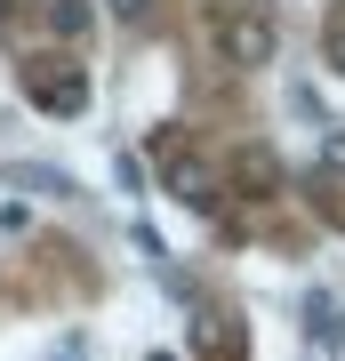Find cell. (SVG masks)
Instances as JSON below:
<instances>
[{
  "label": "cell",
  "mask_w": 345,
  "mask_h": 361,
  "mask_svg": "<svg viewBox=\"0 0 345 361\" xmlns=\"http://www.w3.org/2000/svg\"><path fill=\"white\" fill-rule=\"evenodd\" d=\"M217 49H225V65L257 73V65H273L282 32H273V16H265V8H225V16H217Z\"/></svg>",
  "instance_id": "1"
},
{
  "label": "cell",
  "mask_w": 345,
  "mask_h": 361,
  "mask_svg": "<svg viewBox=\"0 0 345 361\" xmlns=\"http://www.w3.org/2000/svg\"><path fill=\"white\" fill-rule=\"evenodd\" d=\"M49 16H56V32H64V40H80V32H89V0H56Z\"/></svg>",
  "instance_id": "6"
},
{
  "label": "cell",
  "mask_w": 345,
  "mask_h": 361,
  "mask_svg": "<svg viewBox=\"0 0 345 361\" xmlns=\"http://www.w3.org/2000/svg\"><path fill=\"white\" fill-rule=\"evenodd\" d=\"M321 161H329V169H345V129H329V137H321Z\"/></svg>",
  "instance_id": "9"
},
{
  "label": "cell",
  "mask_w": 345,
  "mask_h": 361,
  "mask_svg": "<svg viewBox=\"0 0 345 361\" xmlns=\"http://www.w3.org/2000/svg\"><path fill=\"white\" fill-rule=\"evenodd\" d=\"M104 8H113L121 25H145V16H153V0H104Z\"/></svg>",
  "instance_id": "8"
},
{
  "label": "cell",
  "mask_w": 345,
  "mask_h": 361,
  "mask_svg": "<svg viewBox=\"0 0 345 361\" xmlns=\"http://www.w3.org/2000/svg\"><path fill=\"white\" fill-rule=\"evenodd\" d=\"M161 177H169V193H177L185 209H209V201H217V185H209V169L193 161V153H169V161H161Z\"/></svg>",
  "instance_id": "3"
},
{
  "label": "cell",
  "mask_w": 345,
  "mask_h": 361,
  "mask_svg": "<svg viewBox=\"0 0 345 361\" xmlns=\"http://www.w3.org/2000/svg\"><path fill=\"white\" fill-rule=\"evenodd\" d=\"M25 89H32L40 113H64V121L89 104V80H80L73 65H49V56H40V65H25Z\"/></svg>",
  "instance_id": "2"
},
{
  "label": "cell",
  "mask_w": 345,
  "mask_h": 361,
  "mask_svg": "<svg viewBox=\"0 0 345 361\" xmlns=\"http://www.w3.org/2000/svg\"><path fill=\"white\" fill-rule=\"evenodd\" d=\"M305 329L313 337H345V305L337 297H305Z\"/></svg>",
  "instance_id": "4"
},
{
  "label": "cell",
  "mask_w": 345,
  "mask_h": 361,
  "mask_svg": "<svg viewBox=\"0 0 345 361\" xmlns=\"http://www.w3.org/2000/svg\"><path fill=\"white\" fill-rule=\"evenodd\" d=\"M321 56H329V73L345 80V8L329 16V32H321Z\"/></svg>",
  "instance_id": "7"
},
{
  "label": "cell",
  "mask_w": 345,
  "mask_h": 361,
  "mask_svg": "<svg viewBox=\"0 0 345 361\" xmlns=\"http://www.w3.org/2000/svg\"><path fill=\"white\" fill-rule=\"evenodd\" d=\"M241 177L257 185V193H265V185H282V161H273L265 145H249V153H241Z\"/></svg>",
  "instance_id": "5"
}]
</instances>
